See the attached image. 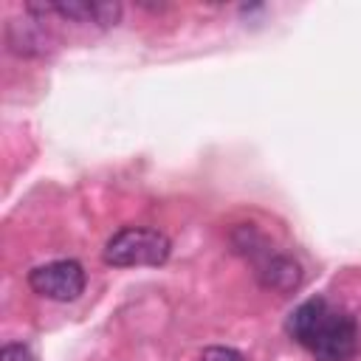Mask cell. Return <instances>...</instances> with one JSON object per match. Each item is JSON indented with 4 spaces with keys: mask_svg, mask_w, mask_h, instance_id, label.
I'll use <instances>...</instances> for the list:
<instances>
[{
    "mask_svg": "<svg viewBox=\"0 0 361 361\" xmlns=\"http://www.w3.org/2000/svg\"><path fill=\"white\" fill-rule=\"evenodd\" d=\"M285 327L316 361H350L361 341L355 319L324 296H310L296 305Z\"/></svg>",
    "mask_w": 361,
    "mask_h": 361,
    "instance_id": "1",
    "label": "cell"
},
{
    "mask_svg": "<svg viewBox=\"0 0 361 361\" xmlns=\"http://www.w3.org/2000/svg\"><path fill=\"white\" fill-rule=\"evenodd\" d=\"M172 243L164 231L147 226H124L104 243V262L113 268L164 265L169 259Z\"/></svg>",
    "mask_w": 361,
    "mask_h": 361,
    "instance_id": "2",
    "label": "cell"
},
{
    "mask_svg": "<svg viewBox=\"0 0 361 361\" xmlns=\"http://www.w3.org/2000/svg\"><path fill=\"white\" fill-rule=\"evenodd\" d=\"M240 251H245L254 265H257V279L271 288V290H279V293H290L299 288L302 282V268L296 259H290L288 254H279L274 251L262 237H257L254 231L245 228V243H237Z\"/></svg>",
    "mask_w": 361,
    "mask_h": 361,
    "instance_id": "3",
    "label": "cell"
},
{
    "mask_svg": "<svg viewBox=\"0 0 361 361\" xmlns=\"http://www.w3.org/2000/svg\"><path fill=\"white\" fill-rule=\"evenodd\" d=\"M85 268L76 259H54L28 271V285L34 293L54 302H73L85 290Z\"/></svg>",
    "mask_w": 361,
    "mask_h": 361,
    "instance_id": "4",
    "label": "cell"
},
{
    "mask_svg": "<svg viewBox=\"0 0 361 361\" xmlns=\"http://www.w3.org/2000/svg\"><path fill=\"white\" fill-rule=\"evenodd\" d=\"M34 14L45 17H59L68 23H82V25H99L110 28L121 20V6L118 3H96V0H54V3H28L25 6Z\"/></svg>",
    "mask_w": 361,
    "mask_h": 361,
    "instance_id": "5",
    "label": "cell"
},
{
    "mask_svg": "<svg viewBox=\"0 0 361 361\" xmlns=\"http://www.w3.org/2000/svg\"><path fill=\"white\" fill-rule=\"evenodd\" d=\"M31 20H14V23H8V31H6V39H8V48L14 51V54H20V56H42V54H48L54 45H56V39H54V34L45 28V17L42 14H34V11H25Z\"/></svg>",
    "mask_w": 361,
    "mask_h": 361,
    "instance_id": "6",
    "label": "cell"
},
{
    "mask_svg": "<svg viewBox=\"0 0 361 361\" xmlns=\"http://www.w3.org/2000/svg\"><path fill=\"white\" fill-rule=\"evenodd\" d=\"M0 361H37V355L31 353L28 344H20V341H11L0 350Z\"/></svg>",
    "mask_w": 361,
    "mask_h": 361,
    "instance_id": "7",
    "label": "cell"
},
{
    "mask_svg": "<svg viewBox=\"0 0 361 361\" xmlns=\"http://www.w3.org/2000/svg\"><path fill=\"white\" fill-rule=\"evenodd\" d=\"M200 361H243V355L231 347H209V350H203Z\"/></svg>",
    "mask_w": 361,
    "mask_h": 361,
    "instance_id": "8",
    "label": "cell"
}]
</instances>
